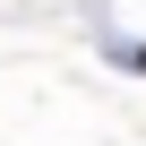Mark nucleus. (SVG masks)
Listing matches in <instances>:
<instances>
[{
    "instance_id": "1",
    "label": "nucleus",
    "mask_w": 146,
    "mask_h": 146,
    "mask_svg": "<svg viewBox=\"0 0 146 146\" xmlns=\"http://www.w3.org/2000/svg\"><path fill=\"white\" fill-rule=\"evenodd\" d=\"M129 60H137V69H146V52H129Z\"/></svg>"
}]
</instances>
